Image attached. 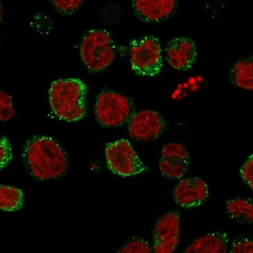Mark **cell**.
I'll list each match as a JSON object with an SVG mask.
<instances>
[{"label": "cell", "mask_w": 253, "mask_h": 253, "mask_svg": "<svg viewBox=\"0 0 253 253\" xmlns=\"http://www.w3.org/2000/svg\"><path fill=\"white\" fill-rule=\"evenodd\" d=\"M22 160L29 174L39 180L61 177L69 167L65 150L49 137L29 138L23 146Z\"/></svg>", "instance_id": "1"}, {"label": "cell", "mask_w": 253, "mask_h": 253, "mask_svg": "<svg viewBox=\"0 0 253 253\" xmlns=\"http://www.w3.org/2000/svg\"><path fill=\"white\" fill-rule=\"evenodd\" d=\"M87 87L78 78L54 81L50 87L49 102L56 116L65 121L77 122L86 114Z\"/></svg>", "instance_id": "2"}, {"label": "cell", "mask_w": 253, "mask_h": 253, "mask_svg": "<svg viewBox=\"0 0 253 253\" xmlns=\"http://www.w3.org/2000/svg\"><path fill=\"white\" fill-rule=\"evenodd\" d=\"M80 54L89 72L99 73L112 63L116 56V47L107 31L90 30L83 37Z\"/></svg>", "instance_id": "3"}, {"label": "cell", "mask_w": 253, "mask_h": 253, "mask_svg": "<svg viewBox=\"0 0 253 253\" xmlns=\"http://www.w3.org/2000/svg\"><path fill=\"white\" fill-rule=\"evenodd\" d=\"M135 108L130 98L104 89L98 94L95 106L98 123L104 127H115L129 123Z\"/></svg>", "instance_id": "4"}, {"label": "cell", "mask_w": 253, "mask_h": 253, "mask_svg": "<svg viewBox=\"0 0 253 253\" xmlns=\"http://www.w3.org/2000/svg\"><path fill=\"white\" fill-rule=\"evenodd\" d=\"M129 54L132 70L137 76L154 77L162 71V48L159 39L154 36L132 41Z\"/></svg>", "instance_id": "5"}, {"label": "cell", "mask_w": 253, "mask_h": 253, "mask_svg": "<svg viewBox=\"0 0 253 253\" xmlns=\"http://www.w3.org/2000/svg\"><path fill=\"white\" fill-rule=\"evenodd\" d=\"M105 154L108 168L117 175L132 176L147 170L130 143L126 139L107 143Z\"/></svg>", "instance_id": "6"}, {"label": "cell", "mask_w": 253, "mask_h": 253, "mask_svg": "<svg viewBox=\"0 0 253 253\" xmlns=\"http://www.w3.org/2000/svg\"><path fill=\"white\" fill-rule=\"evenodd\" d=\"M180 237V215L171 211L162 215L153 231L152 252L172 253L177 248Z\"/></svg>", "instance_id": "7"}, {"label": "cell", "mask_w": 253, "mask_h": 253, "mask_svg": "<svg viewBox=\"0 0 253 253\" xmlns=\"http://www.w3.org/2000/svg\"><path fill=\"white\" fill-rule=\"evenodd\" d=\"M166 122L159 112L143 110L135 112L128 123L129 136L137 141H150L163 135Z\"/></svg>", "instance_id": "8"}, {"label": "cell", "mask_w": 253, "mask_h": 253, "mask_svg": "<svg viewBox=\"0 0 253 253\" xmlns=\"http://www.w3.org/2000/svg\"><path fill=\"white\" fill-rule=\"evenodd\" d=\"M178 0H132V7L138 19L148 23H159L175 13Z\"/></svg>", "instance_id": "9"}, {"label": "cell", "mask_w": 253, "mask_h": 253, "mask_svg": "<svg viewBox=\"0 0 253 253\" xmlns=\"http://www.w3.org/2000/svg\"><path fill=\"white\" fill-rule=\"evenodd\" d=\"M209 195L207 183L197 176L182 179L177 184L173 192L176 204L185 209L198 207L204 204Z\"/></svg>", "instance_id": "10"}, {"label": "cell", "mask_w": 253, "mask_h": 253, "mask_svg": "<svg viewBox=\"0 0 253 253\" xmlns=\"http://www.w3.org/2000/svg\"><path fill=\"white\" fill-rule=\"evenodd\" d=\"M167 59L172 68L186 71L194 65L197 57L195 42L190 39L178 37L167 43Z\"/></svg>", "instance_id": "11"}, {"label": "cell", "mask_w": 253, "mask_h": 253, "mask_svg": "<svg viewBox=\"0 0 253 253\" xmlns=\"http://www.w3.org/2000/svg\"><path fill=\"white\" fill-rule=\"evenodd\" d=\"M229 237L225 232H214L195 240L185 253H226L228 250Z\"/></svg>", "instance_id": "12"}, {"label": "cell", "mask_w": 253, "mask_h": 253, "mask_svg": "<svg viewBox=\"0 0 253 253\" xmlns=\"http://www.w3.org/2000/svg\"><path fill=\"white\" fill-rule=\"evenodd\" d=\"M231 81L240 88L253 90V57L240 59L231 67L229 72Z\"/></svg>", "instance_id": "13"}, {"label": "cell", "mask_w": 253, "mask_h": 253, "mask_svg": "<svg viewBox=\"0 0 253 253\" xmlns=\"http://www.w3.org/2000/svg\"><path fill=\"white\" fill-rule=\"evenodd\" d=\"M226 213L232 219L243 224H252L253 201L251 198H237L229 200L226 205Z\"/></svg>", "instance_id": "14"}, {"label": "cell", "mask_w": 253, "mask_h": 253, "mask_svg": "<svg viewBox=\"0 0 253 253\" xmlns=\"http://www.w3.org/2000/svg\"><path fill=\"white\" fill-rule=\"evenodd\" d=\"M23 193L12 186L0 185V210L17 211L23 207Z\"/></svg>", "instance_id": "15"}, {"label": "cell", "mask_w": 253, "mask_h": 253, "mask_svg": "<svg viewBox=\"0 0 253 253\" xmlns=\"http://www.w3.org/2000/svg\"><path fill=\"white\" fill-rule=\"evenodd\" d=\"M161 159L175 163L190 165V156L187 149L181 143H168L162 148Z\"/></svg>", "instance_id": "16"}, {"label": "cell", "mask_w": 253, "mask_h": 253, "mask_svg": "<svg viewBox=\"0 0 253 253\" xmlns=\"http://www.w3.org/2000/svg\"><path fill=\"white\" fill-rule=\"evenodd\" d=\"M190 165L175 163L166 159H160L159 169L165 177L170 179H178L182 178L187 172Z\"/></svg>", "instance_id": "17"}, {"label": "cell", "mask_w": 253, "mask_h": 253, "mask_svg": "<svg viewBox=\"0 0 253 253\" xmlns=\"http://www.w3.org/2000/svg\"><path fill=\"white\" fill-rule=\"evenodd\" d=\"M84 0H51L55 10L62 15H74L84 4Z\"/></svg>", "instance_id": "18"}, {"label": "cell", "mask_w": 253, "mask_h": 253, "mask_svg": "<svg viewBox=\"0 0 253 253\" xmlns=\"http://www.w3.org/2000/svg\"><path fill=\"white\" fill-rule=\"evenodd\" d=\"M120 253H151L152 249L146 240L133 237L125 244L118 251Z\"/></svg>", "instance_id": "19"}, {"label": "cell", "mask_w": 253, "mask_h": 253, "mask_svg": "<svg viewBox=\"0 0 253 253\" xmlns=\"http://www.w3.org/2000/svg\"><path fill=\"white\" fill-rule=\"evenodd\" d=\"M15 114L12 98L5 92L0 90V120L9 121L15 117Z\"/></svg>", "instance_id": "20"}, {"label": "cell", "mask_w": 253, "mask_h": 253, "mask_svg": "<svg viewBox=\"0 0 253 253\" xmlns=\"http://www.w3.org/2000/svg\"><path fill=\"white\" fill-rule=\"evenodd\" d=\"M230 253H253V240L244 235L234 239L231 246Z\"/></svg>", "instance_id": "21"}, {"label": "cell", "mask_w": 253, "mask_h": 253, "mask_svg": "<svg viewBox=\"0 0 253 253\" xmlns=\"http://www.w3.org/2000/svg\"><path fill=\"white\" fill-rule=\"evenodd\" d=\"M12 159V147L8 139L0 137V169L5 168Z\"/></svg>", "instance_id": "22"}, {"label": "cell", "mask_w": 253, "mask_h": 253, "mask_svg": "<svg viewBox=\"0 0 253 253\" xmlns=\"http://www.w3.org/2000/svg\"><path fill=\"white\" fill-rule=\"evenodd\" d=\"M240 175L244 182L251 187L253 190V155H251L247 159L242 168L240 169Z\"/></svg>", "instance_id": "23"}, {"label": "cell", "mask_w": 253, "mask_h": 253, "mask_svg": "<svg viewBox=\"0 0 253 253\" xmlns=\"http://www.w3.org/2000/svg\"><path fill=\"white\" fill-rule=\"evenodd\" d=\"M2 5H1V2H0V23L1 22V20H2Z\"/></svg>", "instance_id": "24"}]
</instances>
